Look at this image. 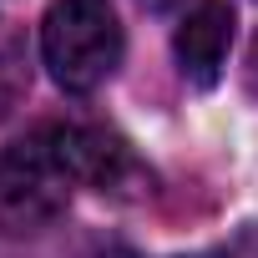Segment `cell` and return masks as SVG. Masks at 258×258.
Instances as JSON below:
<instances>
[{
  "label": "cell",
  "mask_w": 258,
  "mask_h": 258,
  "mask_svg": "<svg viewBox=\"0 0 258 258\" xmlns=\"http://www.w3.org/2000/svg\"><path fill=\"white\" fill-rule=\"evenodd\" d=\"M81 187L71 132L36 126L0 152V233L6 238H41Z\"/></svg>",
  "instance_id": "6da1fadb"
},
{
  "label": "cell",
  "mask_w": 258,
  "mask_h": 258,
  "mask_svg": "<svg viewBox=\"0 0 258 258\" xmlns=\"http://www.w3.org/2000/svg\"><path fill=\"white\" fill-rule=\"evenodd\" d=\"M121 21L111 0H56L41 21V56L61 91L86 96L121 66Z\"/></svg>",
  "instance_id": "7a4b0ae2"
},
{
  "label": "cell",
  "mask_w": 258,
  "mask_h": 258,
  "mask_svg": "<svg viewBox=\"0 0 258 258\" xmlns=\"http://www.w3.org/2000/svg\"><path fill=\"white\" fill-rule=\"evenodd\" d=\"M71 132V157H76V177L106 198H147L152 192V172L142 167V157L132 152V142L106 132V126H66Z\"/></svg>",
  "instance_id": "3957f363"
},
{
  "label": "cell",
  "mask_w": 258,
  "mask_h": 258,
  "mask_svg": "<svg viewBox=\"0 0 258 258\" xmlns=\"http://www.w3.org/2000/svg\"><path fill=\"white\" fill-rule=\"evenodd\" d=\"M228 46H233V6H228V0H198V6H187V16L172 31L177 71L198 91L218 86L223 61H228Z\"/></svg>",
  "instance_id": "277c9868"
},
{
  "label": "cell",
  "mask_w": 258,
  "mask_h": 258,
  "mask_svg": "<svg viewBox=\"0 0 258 258\" xmlns=\"http://www.w3.org/2000/svg\"><path fill=\"white\" fill-rule=\"evenodd\" d=\"M243 86H248V96H258V36H253V46H248V66H243Z\"/></svg>",
  "instance_id": "5b68a950"
},
{
  "label": "cell",
  "mask_w": 258,
  "mask_h": 258,
  "mask_svg": "<svg viewBox=\"0 0 258 258\" xmlns=\"http://www.w3.org/2000/svg\"><path fill=\"white\" fill-rule=\"evenodd\" d=\"M147 11H167V6H177V0H142Z\"/></svg>",
  "instance_id": "8992f818"
},
{
  "label": "cell",
  "mask_w": 258,
  "mask_h": 258,
  "mask_svg": "<svg viewBox=\"0 0 258 258\" xmlns=\"http://www.w3.org/2000/svg\"><path fill=\"white\" fill-rule=\"evenodd\" d=\"M192 258H218V253H192Z\"/></svg>",
  "instance_id": "52a82bcc"
}]
</instances>
